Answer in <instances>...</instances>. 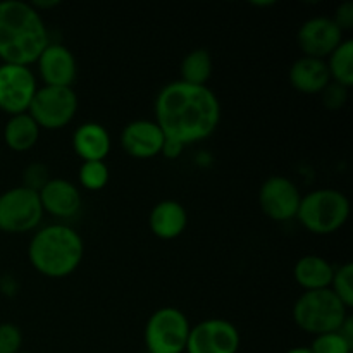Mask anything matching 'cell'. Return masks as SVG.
<instances>
[{"mask_svg": "<svg viewBox=\"0 0 353 353\" xmlns=\"http://www.w3.org/2000/svg\"><path fill=\"white\" fill-rule=\"evenodd\" d=\"M155 123L169 140L199 143L216 133L221 123V103L209 86L171 81L161 88L154 103Z\"/></svg>", "mask_w": 353, "mask_h": 353, "instance_id": "obj_1", "label": "cell"}, {"mask_svg": "<svg viewBox=\"0 0 353 353\" xmlns=\"http://www.w3.org/2000/svg\"><path fill=\"white\" fill-rule=\"evenodd\" d=\"M50 33L41 14L21 0L0 2V61L31 68L45 47Z\"/></svg>", "mask_w": 353, "mask_h": 353, "instance_id": "obj_2", "label": "cell"}, {"mask_svg": "<svg viewBox=\"0 0 353 353\" xmlns=\"http://www.w3.org/2000/svg\"><path fill=\"white\" fill-rule=\"evenodd\" d=\"M85 255L83 238L68 224H50L33 234L28 245L31 268L50 279L71 276L79 268Z\"/></svg>", "mask_w": 353, "mask_h": 353, "instance_id": "obj_3", "label": "cell"}, {"mask_svg": "<svg viewBox=\"0 0 353 353\" xmlns=\"http://www.w3.org/2000/svg\"><path fill=\"white\" fill-rule=\"evenodd\" d=\"M292 317L307 334L334 333L348 317V309L331 288L303 292L293 303Z\"/></svg>", "mask_w": 353, "mask_h": 353, "instance_id": "obj_4", "label": "cell"}, {"mask_svg": "<svg viewBox=\"0 0 353 353\" xmlns=\"http://www.w3.org/2000/svg\"><path fill=\"white\" fill-rule=\"evenodd\" d=\"M350 217V200L334 188H319L300 200L296 219L312 234H333L347 224Z\"/></svg>", "mask_w": 353, "mask_h": 353, "instance_id": "obj_5", "label": "cell"}, {"mask_svg": "<svg viewBox=\"0 0 353 353\" xmlns=\"http://www.w3.org/2000/svg\"><path fill=\"white\" fill-rule=\"evenodd\" d=\"M190 324L183 310L176 307L157 309L145 324L143 340L147 353H183L188 343Z\"/></svg>", "mask_w": 353, "mask_h": 353, "instance_id": "obj_6", "label": "cell"}, {"mask_svg": "<svg viewBox=\"0 0 353 353\" xmlns=\"http://www.w3.org/2000/svg\"><path fill=\"white\" fill-rule=\"evenodd\" d=\"M78 95L65 86H38L28 114L40 130L57 131L68 126L78 112Z\"/></svg>", "mask_w": 353, "mask_h": 353, "instance_id": "obj_7", "label": "cell"}, {"mask_svg": "<svg viewBox=\"0 0 353 353\" xmlns=\"http://www.w3.org/2000/svg\"><path fill=\"white\" fill-rule=\"evenodd\" d=\"M43 217L40 196L30 188L14 186L0 193V231L23 234L33 231Z\"/></svg>", "mask_w": 353, "mask_h": 353, "instance_id": "obj_8", "label": "cell"}, {"mask_svg": "<svg viewBox=\"0 0 353 353\" xmlns=\"http://www.w3.org/2000/svg\"><path fill=\"white\" fill-rule=\"evenodd\" d=\"M37 90L33 69L19 64H0V110L9 117L28 112Z\"/></svg>", "mask_w": 353, "mask_h": 353, "instance_id": "obj_9", "label": "cell"}, {"mask_svg": "<svg viewBox=\"0 0 353 353\" xmlns=\"http://www.w3.org/2000/svg\"><path fill=\"white\" fill-rule=\"evenodd\" d=\"M241 336L228 319L210 317L190 330L186 353H238Z\"/></svg>", "mask_w": 353, "mask_h": 353, "instance_id": "obj_10", "label": "cell"}, {"mask_svg": "<svg viewBox=\"0 0 353 353\" xmlns=\"http://www.w3.org/2000/svg\"><path fill=\"white\" fill-rule=\"evenodd\" d=\"M300 200L302 193L299 186L286 176H269L259 190V205L262 212L276 223L296 219Z\"/></svg>", "mask_w": 353, "mask_h": 353, "instance_id": "obj_11", "label": "cell"}, {"mask_svg": "<svg viewBox=\"0 0 353 353\" xmlns=\"http://www.w3.org/2000/svg\"><path fill=\"white\" fill-rule=\"evenodd\" d=\"M343 31L334 24L331 17L316 16L302 23L296 33V43L303 57L326 61L334 48L343 41Z\"/></svg>", "mask_w": 353, "mask_h": 353, "instance_id": "obj_12", "label": "cell"}, {"mask_svg": "<svg viewBox=\"0 0 353 353\" xmlns=\"http://www.w3.org/2000/svg\"><path fill=\"white\" fill-rule=\"evenodd\" d=\"M38 74L45 86L72 88L78 76V62L74 54L62 43H48L37 61Z\"/></svg>", "mask_w": 353, "mask_h": 353, "instance_id": "obj_13", "label": "cell"}, {"mask_svg": "<svg viewBox=\"0 0 353 353\" xmlns=\"http://www.w3.org/2000/svg\"><path fill=\"white\" fill-rule=\"evenodd\" d=\"M164 133L159 124L150 119H134L124 126L121 133V147L130 157L147 161L161 155Z\"/></svg>", "mask_w": 353, "mask_h": 353, "instance_id": "obj_14", "label": "cell"}, {"mask_svg": "<svg viewBox=\"0 0 353 353\" xmlns=\"http://www.w3.org/2000/svg\"><path fill=\"white\" fill-rule=\"evenodd\" d=\"M43 214L57 217V219H69L74 217L81 209V192L72 181L64 178H50V181L38 192Z\"/></svg>", "mask_w": 353, "mask_h": 353, "instance_id": "obj_15", "label": "cell"}, {"mask_svg": "<svg viewBox=\"0 0 353 353\" xmlns=\"http://www.w3.org/2000/svg\"><path fill=\"white\" fill-rule=\"evenodd\" d=\"M188 226V212L178 200H161L148 216V228L155 238L164 241L176 240Z\"/></svg>", "mask_w": 353, "mask_h": 353, "instance_id": "obj_16", "label": "cell"}, {"mask_svg": "<svg viewBox=\"0 0 353 353\" xmlns=\"http://www.w3.org/2000/svg\"><path fill=\"white\" fill-rule=\"evenodd\" d=\"M112 148L109 131L95 121L79 124L72 133V150L83 162L105 161Z\"/></svg>", "mask_w": 353, "mask_h": 353, "instance_id": "obj_17", "label": "cell"}, {"mask_svg": "<svg viewBox=\"0 0 353 353\" xmlns=\"http://www.w3.org/2000/svg\"><path fill=\"white\" fill-rule=\"evenodd\" d=\"M290 85L305 95H321L331 83L326 61L312 57H299L292 64L288 72Z\"/></svg>", "mask_w": 353, "mask_h": 353, "instance_id": "obj_18", "label": "cell"}, {"mask_svg": "<svg viewBox=\"0 0 353 353\" xmlns=\"http://www.w3.org/2000/svg\"><path fill=\"white\" fill-rule=\"evenodd\" d=\"M333 274L334 265L321 255H303L293 268V279L303 292L330 288Z\"/></svg>", "mask_w": 353, "mask_h": 353, "instance_id": "obj_19", "label": "cell"}, {"mask_svg": "<svg viewBox=\"0 0 353 353\" xmlns=\"http://www.w3.org/2000/svg\"><path fill=\"white\" fill-rule=\"evenodd\" d=\"M40 128L28 112L10 116L3 126V141L12 152H28L38 143Z\"/></svg>", "mask_w": 353, "mask_h": 353, "instance_id": "obj_20", "label": "cell"}, {"mask_svg": "<svg viewBox=\"0 0 353 353\" xmlns=\"http://www.w3.org/2000/svg\"><path fill=\"white\" fill-rule=\"evenodd\" d=\"M214 71L212 55L205 48H195V50L188 52L183 57L181 68V81L188 83V85L196 86H207V81L210 79Z\"/></svg>", "mask_w": 353, "mask_h": 353, "instance_id": "obj_21", "label": "cell"}, {"mask_svg": "<svg viewBox=\"0 0 353 353\" xmlns=\"http://www.w3.org/2000/svg\"><path fill=\"white\" fill-rule=\"evenodd\" d=\"M331 81L350 90L353 86V40L341 41L333 54L326 59Z\"/></svg>", "mask_w": 353, "mask_h": 353, "instance_id": "obj_22", "label": "cell"}, {"mask_svg": "<svg viewBox=\"0 0 353 353\" xmlns=\"http://www.w3.org/2000/svg\"><path fill=\"white\" fill-rule=\"evenodd\" d=\"M110 172L105 161L83 162L78 169V183L88 192H100L109 183Z\"/></svg>", "mask_w": 353, "mask_h": 353, "instance_id": "obj_23", "label": "cell"}, {"mask_svg": "<svg viewBox=\"0 0 353 353\" xmlns=\"http://www.w3.org/2000/svg\"><path fill=\"white\" fill-rule=\"evenodd\" d=\"M331 292L341 300L347 309L353 307V265L345 262L340 268H334L333 279H331Z\"/></svg>", "mask_w": 353, "mask_h": 353, "instance_id": "obj_24", "label": "cell"}, {"mask_svg": "<svg viewBox=\"0 0 353 353\" xmlns=\"http://www.w3.org/2000/svg\"><path fill=\"white\" fill-rule=\"evenodd\" d=\"M309 348L312 353H352L353 343L348 341L340 331H334V333L314 336L312 345Z\"/></svg>", "mask_w": 353, "mask_h": 353, "instance_id": "obj_25", "label": "cell"}, {"mask_svg": "<svg viewBox=\"0 0 353 353\" xmlns=\"http://www.w3.org/2000/svg\"><path fill=\"white\" fill-rule=\"evenodd\" d=\"M23 347V331L12 323L0 324V353H19Z\"/></svg>", "mask_w": 353, "mask_h": 353, "instance_id": "obj_26", "label": "cell"}, {"mask_svg": "<svg viewBox=\"0 0 353 353\" xmlns=\"http://www.w3.org/2000/svg\"><path fill=\"white\" fill-rule=\"evenodd\" d=\"M23 179L24 188H30L38 193L48 181H50V171H48V168L43 162H33V164H30L24 169Z\"/></svg>", "mask_w": 353, "mask_h": 353, "instance_id": "obj_27", "label": "cell"}, {"mask_svg": "<svg viewBox=\"0 0 353 353\" xmlns=\"http://www.w3.org/2000/svg\"><path fill=\"white\" fill-rule=\"evenodd\" d=\"M323 103L331 110H338L345 105L348 99V88L331 81L326 88L323 90Z\"/></svg>", "mask_w": 353, "mask_h": 353, "instance_id": "obj_28", "label": "cell"}, {"mask_svg": "<svg viewBox=\"0 0 353 353\" xmlns=\"http://www.w3.org/2000/svg\"><path fill=\"white\" fill-rule=\"evenodd\" d=\"M331 19L334 21V24H336L343 33L345 31H350L353 28V3L350 0H348V2L340 3V6L336 7V10H334Z\"/></svg>", "mask_w": 353, "mask_h": 353, "instance_id": "obj_29", "label": "cell"}, {"mask_svg": "<svg viewBox=\"0 0 353 353\" xmlns=\"http://www.w3.org/2000/svg\"><path fill=\"white\" fill-rule=\"evenodd\" d=\"M183 150H185V145L179 143V141H174V140H169V138H165L164 145H162L161 155H164L165 159H171V161H174V159L181 157Z\"/></svg>", "mask_w": 353, "mask_h": 353, "instance_id": "obj_30", "label": "cell"}, {"mask_svg": "<svg viewBox=\"0 0 353 353\" xmlns=\"http://www.w3.org/2000/svg\"><path fill=\"white\" fill-rule=\"evenodd\" d=\"M31 6H33L34 9L41 14V10L43 9H52V7H57V6H61V2H59V0H50V2H48V0H37V2H33Z\"/></svg>", "mask_w": 353, "mask_h": 353, "instance_id": "obj_31", "label": "cell"}, {"mask_svg": "<svg viewBox=\"0 0 353 353\" xmlns=\"http://www.w3.org/2000/svg\"><path fill=\"white\" fill-rule=\"evenodd\" d=\"M286 353H312L309 347H295V348H290Z\"/></svg>", "mask_w": 353, "mask_h": 353, "instance_id": "obj_32", "label": "cell"}, {"mask_svg": "<svg viewBox=\"0 0 353 353\" xmlns=\"http://www.w3.org/2000/svg\"><path fill=\"white\" fill-rule=\"evenodd\" d=\"M274 3L276 2H272V0H264V2H259L257 0V2H252V6L254 7H272Z\"/></svg>", "mask_w": 353, "mask_h": 353, "instance_id": "obj_33", "label": "cell"}, {"mask_svg": "<svg viewBox=\"0 0 353 353\" xmlns=\"http://www.w3.org/2000/svg\"><path fill=\"white\" fill-rule=\"evenodd\" d=\"M19 353H30V352H19Z\"/></svg>", "mask_w": 353, "mask_h": 353, "instance_id": "obj_34", "label": "cell"}]
</instances>
